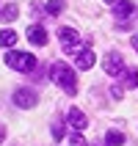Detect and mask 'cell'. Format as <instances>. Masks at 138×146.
<instances>
[{
	"label": "cell",
	"mask_w": 138,
	"mask_h": 146,
	"mask_svg": "<svg viewBox=\"0 0 138 146\" xmlns=\"http://www.w3.org/2000/svg\"><path fill=\"white\" fill-rule=\"evenodd\" d=\"M66 119H69V127H75L77 132L89 127V119H86V113H83L80 108H69L66 110Z\"/></svg>",
	"instance_id": "cell-6"
},
{
	"label": "cell",
	"mask_w": 138,
	"mask_h": 146,
	"mask_svg": "<svg viewBox=\"0 0 138 146\" xmlns=\"http://www.w3.org/2000/svg\"><path fill=\"white\" fill-rule=\"evenodd\" d=\"M53 138H55V141L64 138V127H61V124H53Z\"/></svg>",
	"instance_id": "cell-16"
},
{
	"label": "cell",
	"mask_w": 138,
	"mask_h": 146,
	"mask_svg": "<svg viewBox=\"0 0 138 146\" xmlns=\"http://www.w3.org/2000/svg\"><path fill=\"white\" fill-rule=\"evenodd\" d=\"M17 17H19V8H17V3H8V6L0 8V19H3V22H14Z\"/></svg>",
	"instance_id": "cell-10"
},
{
	"label": "cell",
	"mask_w": 138,
	"mask_h": 146,
	"mask_svg": "<svg viewBox=\"0 0 138 146\" xmlns=\"http://www.w3.org/2000/svg\"><path fill=\"white\" fill-rule=\"evenodd\" d=\"M122 86H124V88H135V86H138V69H135V66L122 72Z\"/></svg>",
	"instance_id": "cell-9"
},
{
	"label": "cell",
	"mask_w": 138,
	"mask_h": 146,
	"mask_svg": "<svg viewBox=\"0 0 138 146\" xmlns=\"http://www.w3.org/2000/svg\"><path fill=\"white\" fill-rule=\"evenodd\" d=\"M105 3H113V6H116V3H119V0H105Z\"/></svg>",
	"instance_id": "cell-20"
},
{
	"label": "cell",
	"mask_w": 138,
	"mask_h": 146,
	"mask_svg": "<svg viewBox=\"0 0 138 146\" xmlns=\"http://www.w3.org/2000/svg\"><path fill=\"white\" fill-rule=\"evenodd\" d=\"M102 69H105V74H111V77H122V72L127 66L122 64V55H119V52H108L105 61H102Z\"/></svg>",
	"instance_id": "cell-5"
},
{
	"label": "cell",
	"mask_w": 138,
	"mask_h": 146,
	"mask_svg": "<svg viewBox=\"0 0 138 146\" xmlns=\"http://www.w3.org/2000/svg\"><path fill=\"white\" fill-rule=\"evenodd\" d=\"M3 141H6V127L0 124V143H3Z\"/></svg>",
	"instance_id": "cell-18"
},
{
	"label": "cell",
	"mask_w": 138,
	"mask_h": 146,
	"mask_svg": "<svg viewBox=\"0 0 138 146\" xmlns=\"http://www.w3.org/2000/svg\"><path fill=\"white\" fill-rule=\"evenodd\" d=\"M122 94H124L122 86H111V97H113V99H122Z\"/></svg>",
	"instance_id": "cell-17"
},
{
	"label": "cell",
	"mask_w": 138,
	"mask_h": 146,
	"mask_svg": "<svg viewBox=\"0 0 138 146\" xmlns=\"http://www.w3.org/2000/svg\"><path fill=\"white\" fill-rule=\"evenodd\" d=\"M113 14L116 17H130L133 14V0H119L113 6Z\"/></svg>",
	"instance_id": "cell-11"
},
{
	"label": "cell",
	"mask_w": 138,
	"mask_h": 146,
	"mask_svg": "<svg viewBox=\"0 0 138 146\" xmlns=\"http://www.w3.org/2000/svg\"><path fill=\"white\" fill-rule=\"evenodd\" d=\"M124 143V135L119 130H108V135H105V146H122Z\"/></svg>",
	"instance_id": "cell-12"
},
{
	"label": "cell",
	"mask_w": 138,
	"mask_h": 146,
	"mask_svg": "<svg viewBox=\"0 0 138 146\" xmlns=\"http://www.w3.org/2000/svg\"><path fill=\"white\" fill-rule=\"evenodd\" d=\"M69 146H89V143L83 141V135H80V132H75L72 138H69Z\"/></svg>",
	"instance_id": "cell-15"
},
{
	"label": "cell",
	"mask_w": 138,
	"mask_h": 146,
	"mask_svg": "<svg viewBox=\"0 0 138 146\" xmlns=\"http://www.w3.org/2000/svg\"><path fill=\"white\" fill-rule=\"evenodd\" d=\"M94 61H97V58H94V52H91V47H89V50H83V52H77L75 66H77V69H91V66H94Z\"/></svg>",
	"instance_id": "cell-8"
},
{
	"label": "cell",
	"mask_w": 138,
	"mask_h": 146,
	"mask_svg": "<svg viewBox=\"0 0 138 146\" xmlns=\"http://www.w3.org/2000/svg\"><path fill=\"white\" fill-rule=\"evenodd\" d=\"M50 74H53V80H55L66 94H77V77H75V72L66 64H53Z\"/></svg>",
	"instance_id": "cell-2"
},
{
	"label": "cell",
	"mask_w": 138,
	"mask_h": 146,
	"mask_svg": "<svg viewBox=\"0 0 138 146\" xmlns=\"http://www.w3.org/2000/svg\"><path fill=\"white\" fill-rule=\"evenodd\" d=\"M17 39H19V36H17L14 31H0V47H14Z\"/></svg>",
	"instance_id": "cell-13"
},
{
	"label": "cell",
	"mask_w": 138,
	"mask_h": 146,
	"mask_svg": "<svg viewBox=\"0 0 138 146\" xmlns=\"http://www.w3.org/2000/svg\"><path fill=\"white\" fill-rule=\"evenodd\" d=\"M3 61H6V66L14 69V72H33V69L39 66V61H36L31 52H17V50H8Z\"/></svg>",
	"instance_id": "cell-1"
},
{
	"label": "cell",
	"mask_w": 138,
	"mask_h": 146,
	"mask_svg": "<svg viewBox=\"0 0 138 146\" xmlns=\"http://www.w3.org/2000/svg\"><path fill=\"white\" fill-rule=\"evenodd\" d=\"M58 39H61V47H64V52H75V50L83 44V39H80V33L75 31V28H58Z\"/></svg>",
	"instance_id": "cell-3"
},
{
	"label": "cell",
	"mask_w": 138,
	"mask_h": 146,
	"mask_svg": "<svg viewBox=\"0 0 138 146\" xmlns=\"http://www.w3.org/2000/svg\"><path fill=\"white\" fill-rule=\"evenodd\" d=\"M14 105L22 108V110H31V108L39 105V94L33 88H17L14 91Z\"/></svg>",
	"instance_id": "cell-4"
},
{
	"label": "cell",
	"mask_w": 138,
	"mask_h": 146,
	"mask_svg": "<svg viewBox=\"0 0 138 146\" xmlns=\"http://www.w3.org/2000/svg\"><path fill=\"white\" fill-rule=\"evenodd\" d=\"M130 41H133V47H135V52H138V33H135V36H133Z\"/></svg>",
	"instance_id": "cell-19"
},
{
	"label": "cell",
	"mask_w": 138,
	"mask_h": 146,
	"mask_svg": "<svg viewBox=\"0 0 138 146\" xmlns=\"http://www.w3.org/2000/svg\"><path fill=\"white\" fill-rule=\"evenodd\" d=\"M44 11H47V14H61V11H64V0H47V3H44Z\"/></svg>",
	"instance_id": "cell-14"
},
{
	"label": "cell",
	"mask_w": 138,
	"mask_h": 146,
	"mask_svg": "<svg viewBox=\"0 0 138 146\" xmlns=\"http://www.w3.org/2000/svg\"><path fill=\"white\" fill-rule=\"evenodd\" d=\"M28 41L36 44V47H44V44H47V31H44L41 25H31V28H28Z\"/></svg>",
	"instance_id": "cell-7"
}]
</instances>
